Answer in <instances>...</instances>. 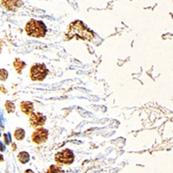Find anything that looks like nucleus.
<instances>
[{
	"label": "nucleus",
	"instance_id": "nucleus-12",
	"mask_svg": "<svg viewBox=\"0 0 173 173\" xmlns=\"http://www.w3.org/2000/svg\"><path fill=\"white\" fill-rule=\"evenodd\" d=\"M4 107L6 109L7 113L8 114H12L16 110V107H15V104L12 102V101H10V100H7L5 104H4Z\"/></svg>",
	"mask_w": 173,
	"mask_h": 173
},
{
	"label": "nucleus",
	"instance_id": "nucleus-18",
	"mask_svg": "<svg viewBox=\"0 0 173 173\" xmlns=\"http://www.w3.org/2000/svg\"><path fill=\"white\" fill-rule=\"evenodd\" d=\"M4 44V42H3V41H2L1 39H0V52H1V48H2V46Z\"/></svg>",
	"mask_w": 173,
	"mask_h": 173
},
{
	"label": "nucleus",
	"instance_id": "nucleus-13",
	"mask_svg": "<svg viewBox=\"0 0 173 173\" xmlns=\"http://www.w3.org/2000/svg\"><path fill=\"white\" fill-rule=\"evenodd\" d=\"M46 173H65L64 170H62L61 168H59L58 166L56 165H51L48 170H47Z\"/></svg>",
	"mask_w": 173,
	"mask_h": 173
},
{
	"label": "nucleus",
	"instance_id": "nucleus-10",
	"mask_svg": "<svg viewBox=\"0 0 173 173\" xmlns=\"http://www.w3.org/2000/svg\"><path fill=\"white\" fill-rule=\"evenodd\" d=\"M17 158H18L19 162L22 163V164H26L30 160V155L26 152H21L17 156Z\"/></svg>",
	"mask_w": 173,
	"mask_h": 173
},
{
	"label": "nucleus",
	"instance_id": "nucleus-9",
	"mask_svg": "<svg viewBox=\"0 0 173 173\" xmlns=\"http://www.w3.org/2000/svg\"><path fill=\"white\" fill-rule=\"evenodd\" d=\"M13 66H14V69H16V71H17V74H21L22 71H23V69H25V67H26V63L24 62V61H22L20 59L17 58L13 62Z\"/></svg>",
	"mask_w": 173,
	"mask_h": 173
},
{
	"label": "nucleus",
	"instance_id": "nucleus-3",
	"mask_svg": "<svg viewBox=\"0 0 173 173\" xmlns=\"http://www.w3.org/2000/svg\"><path fill=\"white\" fill-rule=\"evenodd\" d=\"M48 75V69L44 64H35L31 68V80L33 81H42Z\"/></svg>",
	"mask_w": 173,
	"mask_h": 173
},
{
	"label": "nucleus",
	"instance_id": "nucleus-6",
	"mask_svg": "<svg viewBox=\"0 0 173 173\" xmlns=\"http://www.w3.org/2000/svg\"><path fill=\"white\" fill-rule=\"evenodd\" d=\"M30 122H31V126L36 128L45 124L46 117L43 114H40V113H36V114L33 113L31 115H30Z\"/></svg>",
	"mask_w": 173,
	"mask_h": 173
},
{
	"label": "nucleus",
	"instance_id": "nucleus-2",
	"mask_svg": "<svg viewBox=\"0 0 173 173\" xmlns=\"http://www.w3.org/2000/svg\"><path fill=\"white\" fill-rule=\"evenodd\" d=\"M25 31L28 36L32 37H43L46 34V26L42 21L31 19L25 26Z\"/></svg>",
	"mask_w": 173,
	"mask_h": 173
},
{
	"label": "nucleus",
	"instance_id": "nucleus-1",
	"mask_svg": "<svg viewBox=\"0 0 173 173\" xmlns=\"http://www.w3.org/2000/svg\"><path fill=\"white\" fill-rule=\"evenodd\" d=\"M68 36L69 37L77 36L84 40H91L93 37V35L84 26V24L81 21H75L70 24Z\"/></svg>",
	"mask_w": 173,
	"mask_h": 173
},
{
	"label": "nucleus",
	"instance_id": "nucleus-19",
	"mask_svg": "<svg viewBox=\"0 0 173 173\" xmlns=\"http://www.w3.org/2000/svg\"><path fill=\"white\" fill-rule=\"evenodd\" d=\"M2 161H3V157L2 156V154L0 153V162H2Z\"/></svg>",
	"mask_w": 173,
	"mask_h": 173
},
{
	"label": "nucleus",
	"instance_id": "nucleus-16",
	"mask_svg": "<svg viewBox=\"0 0 173 173\" xmlns=\"http://www.w3.org/2000/svg\"><path fill=\"white\" fill-rule=\"evenodd\" d=\"M0 151H1V152L4 151V146L2 145V143H1V142H0Z\"/></svg>",
	"mask_w": 173,
	"mask_h": 173
},
{
	"label": "nucleus",
	"instance_id": "nucleus-5",
	"mask_svg": "<svg viewBox=\"0 0 173 173\" xmlns=\"http://www.w3.org/2000/svg\"><path fill=\"white\" fill-rule=\"evenodd\" d=\"M48 135V130H46L45 128H36L32 134L31 139L36 144H42L47 140Z\"/></svg>",
	"mask_w": 173,
	"mask_h": 173
},
{
	"label": "nucleus",
	"instance_id": "nucleus-8",
	"mask_svg": "<svg viewBox=\"0 0 173 173\" xmlns=\"http://www.w3.org/2000/svg\"><path fill=\"white\" fill-rule=\"evenodd\" d=\"M20 107L22 112L26 115H31L34 113V106L31 101H23L21 102Z\"/></svg>",
	"mask_w": 173,
	"mask_h": 173
},
{
	"label": "nucleus",
	"instance_id": "nucleus-7",
	"mask_svg": "<svg viewBox=\"0 0 173 173\" xmlns=\"http://www.w3.org/2000/svg\"><path fill=\"white\" fill-rule=\"evenodd\" d=\"M2 6L9 11H16L17 9L23 5L21 0H1Z\"/></svg>",
	"mask_w": 173,
	"mask_h": 173
},
{
	"label": "nucleus",
	"instance_id": "nucleus-14",
	"mask_svg": "<svg viewBox=\"0 0 173 173\" xmlns=\"http://www.w3.org/2000/svg\"><path fill=\"white\" fill-rule=\"evenodd\" d=\"M8 78V71L6 69H0V81H4Z\"/></svg>",
	"mask_w": 173,
	"mask_h": 173
},
{
	"label": "nucleus",
	"instance_id": "nucleus-17",
	"mask_svg": "<svg viewBox=\"0 0 173 173\" xmlns=\"http://www.w3.org/2000/svg\"><path fill=\"white\" fill-rule=\"evenodd\" d=\"M24 173H34V171H33V170H31L28 169L24 171Z\"/></svg>",
	"mask_w": 173,
	"mask_h": 173
},
{
	"label": "nucleus",
	"instance_id": "nucleus-20",
	"mask_svg": "<svg viewBox=\"0 0 173 173\" xmlns=\"http://www.w3.org/2000/svg\"><path fill=\"white\" fill-rule=\"evenodd\" d=\"M12 147H13V151H16V145L12 144Z\"/></svg>",
	"mask_w": 173,
	"mask_h": 173
},
{
	"label": "nucleus",
	"instance_id": "nucleus-15",
	"mask_svg": "<svg viewBox=\"0 0 173 173\" xmlns=\"http://www.w3.org/2000/svg\"><path fill=\"white\" fill-rule=\"evenodd\" d=\"M0 90H1V91H2L3 93H7V90L5 89L4 87H3V85H0Z\"/></svg>",
	"mask_w": 173,
	"mask_h": 173
},
{
	"label": "nucleus",
	"instance_id": "nucleus-4",
	"mask_svg": "<svg viewBox=\"0 0 173 173\" xmlns=\"http://www.w3.org/2000/svg\"><path fill=\"white\" fill-rule=\"evenodd\" d=\"M55 159L56 162L60 163L62 165H70L74 162L75 156L71 150L64 149L62 152L56 153Z\"/></svg>",
	"mask_w": 173,
	"mask_h": 173
},
{
	"label": "nucleus",
	"instance_id": "nucleus-11",
	"mask_svg": "<svg viewBox=\"0 0 173 173\" xmlns=\"http://www.w3.org/2000/svg\"><path fill=\"white\" fill-rule=\"evenodd\" d=\"M24 137H25V131L22 128H18L14 132V138L17 140H23Z\"/></svg>",
	"mask_w": 173,
	"mask_h": 173
}]
</instances>
